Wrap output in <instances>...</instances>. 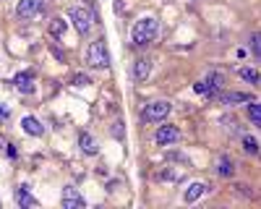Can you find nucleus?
<instances>
[{"mask_svg": "<svg viewBox=\"0 0 261 209\" xmlns=\"http://www.w3.org/2000/svg\"><path fill=\"white\" fill-rule=\"evenodd\" d=\"M157 32H160V24H157V18L146 16V18L136 21L134 32H130V42H134V45H139V47H144V45H149V42L157 37Z\"/></svg>", "mask_w": 261, "mask_h": 209, "instance_id": "f257e3e1", "label": "nucleus"}, {"mask_svg": "<svg viewBox=\"0 0 261 209\" xmlns=\"http://www.w3.org/2000/svg\"><path fill=\"white\" fill-rule=\"evenodd\" d=\"M86 63L92 68H107L110 66V55H107V45L102 39H94L89 45V53H86Z\"/></svg>", "mask_w": 261, "mask_h": 209, "instance_id": "f03ea898", "label": "nucleus"}, {"mask_svg": "<svg viewBox=\"0 0 261 209\" xmlns=\"http://www.w3.org/2000/svg\"><path fill=\"white\" fill-rule=\"evenodd\" d=\"M170 115V102H149L144 113H141V120L144 123H157V120H165Z\"/></svg>", "mask_w": 261, "mask_h": 209, "instance_id": "7ed1b4c3", "label": "nucleus"}, {"mask_svg": "<svg viewBox=\"0 0 261 209\" xmlns=\"http://www.w3.org/2000/svg\"><path fill=\"white\" fill-rule=\"evenodd\" d=\"M71 21L79 34H89L92 32V11L86 8H71Z\"/></svg>", "mask_w": 261, "mask_h": 209, "instance_id": "20e7f679", "label": "nucleus"}, {"mask_svg": "<svg viewBox=\"0 0 261 209\" xmlns=\"http://www.w3.org/2000/svg\"><path fill=\"white\" fill-rule=\"evenodd\" d=\"M220 84H222V76H220V73H212V76H206L204 81H196V84H193V92H199V94H204V97H214L217 89H220Z\"/></svg>", "mask_w": 261, "mask_h": 209, "instance_id": "39448f33", "label": "nucleus"}, {"mask_svg": "<svg viewBox=\"0 0 261 209\" xmlns=\"http://www.w3.org/2000/svg\"><path fill=\"white\" fill-rule=\"evenodd\" d=\"M42 11H45V0H21V3L16 6V13L21 18H34Z\"/></svg>", "mask_w": 261, "mask_h": 209, "instance_id": "423d86ee", "label": "nucleus"}, {"mask_svg": "<svg viewBox=\"0 0 261 209\" xmlns=\"http://www.w3.org/2000/svg\"><path fill=\"white\" fill-rule=\"evenodd\" d=\"M154 141H157L160 146L175 144V141H180V128H175V125H160L157 134H154Z\"/></svg>", "mask_w": 261, "mask_h": 209, "instance_id": "0eeeda50", "label": "nucleus"}, {"mask_svg": "<svg viewBox=\"0 0 261 209\" xmlns=\"http://www.w3.org/2000/svg\"><path fill=\"white\" fill-rule=\"evenodd\" d=\"M84 206H86L84 196H79L73 186H65L63 188V209H84Z\"/></svg>", "mask_w": 261, "mask_h": 209, "instance_id": "6e6552de", "label": "nucleus"}, {"mask_svg": "<svg viewBox=\"0 0 261 209\" xmlns=\"http://www.w3.org/2000/svg\"><path fill=\"white\" fill-rule=\"evenodd\" d=\"M13 84H16V89H18V92L32 94V92H34V73H32V71H21V73H16Z\"/></svg>", "mask_w": 261, "mask_h": 209, "instance_id": "1a4fd4ad", "label": "nucleus"}, {"mask_svg": "<svg viewBox=\"0 0 261 209\" xmlns=\"http://www.w3.org/2000/svg\"><path fill=\"white\" fill-rule=\"evenodd\" d=\"M16 201H18V206H24V209H37V206H39V201L29 194L27 186H21L18 191H16Z\"/></svg>", "mask_w": 261, "mask_h": 209, "instance_id": "9d476101", "label": "nucleus"}, {"mask_svg": "<svg viewBox=\"0 0 261 209\" xmlns=\"http://www.w3.org/2000/svg\"><path fill=\"white\" fill-rule=\"evenodd\" d=\"M21 125H24V131H27L29 136H42V134H45V128H42V123H39L34 115H27L24 120H21Z\"/></svg>", "mask_w": 261, "mask_h": 209, "instance_id": "9b49d317", "label": "nucleus"}, {"mask_svg": "<svg viewBox=\"0 0 261 209\" xmlns=\"http://www.w3.org/2000/svg\"><path fill=\"white\" fill-rule=\"evenodd\" d=\"M149 68H151V60H149V58H139V60L134 63V79H136V81H144V79L149 76Z\"/></svg>", "mask_w": 261, "mask_h": 209, "instance_id": "f8f14e48", "label": "nucleus"}, {"mask_svg": "<svg viewBox=\"0 0 261 209\" xmlns=\"http://www.w3.org/2000/svg\"><path fill=\"white\" fill-rule=\"evenodd\" d=\"M206 188H209L206 183H191V186H188V191H186V201L193 204L196 199H201V196L206 194Z\"/></svg>", "mask_w": 261, "mask_h": 209, "instance_id": "ddd939ff", "label": "nucleus"}, {"mask_svg": "<svg viewBox=\"0 0 261 209\" xmlns=\"http://www.w3.org/2000/svg\"><path fill=\"white\" fill-rule=\"evenodd\" d=\"M79 144H81V149H84L86 154H97V149H99L92 134H81V136H79Z\"/></svg>", "mask_w": 261, "mask_h": 209, "instance_id": "4468645a", "label": "nucleus"}, {"mask_svg": "<svg viewBox=\"0 0 261 209\" xmlns=\"http://www.w3.org/2000/svg\"><path fill=\"white\" fill-rule=\"evenodd\" d=\"M220 99H222L225 104H232V102H251L253 97H251V94H243V92H222Z\"/></svg>", "mask_w": 261, "mask_h": 209, "instance_id": "2eb2a0df", "label": "nucleus"}, {"mask_svg": "<svg viewBox=\"0 0 261 209\" xmlns=\"http://www.w3.org/2000/svg\"><path fill=\"white\" fill-rule=\"evenodd\" d=\"M217 173H220L222 178H230V175L235 173L232 160H230V157H220V160H217Z\"/></svg>", "mask_w": 261, "mask_h": 209, "instance_id": "dca6fc26", "label": "nucleus"}, {"mask_svg": "<svg viewBox=\"0 0 261 209\" xmlns=\"http://www.w3.org/2000/svg\"><path fill=\"white\" fill-rule=\"evenodd\" d=\"M248 118H251L253 125H261V104L253 102V99H251V104H248Z\"/></svg>", "mask_w": 261, "mask_h": 209, "instance_id": "f3484780", "label": "nucleus"}, {"mask_svg": "<svg viewBox=\"0 0 261 209\" xmlns=\"http://www.w3.org/2000/svg\"><path fill=\"white\" fill-rule=\"evenodd\" d=\"M241 79L248 81V84H258V73H256V68H241Z\"/></svg>", "mask_w": 261, "mask_h": 209, "instance_id": "a211bd4d", "label": "nucleus"}, {"mask_svg": "<svg viewBox=\"0 0 261 209\" xmlns=\"http://www.w3.org/2000/svg\"><path fill=\"white\" fill-rule=\"evenodd\" d=\"M243 149H248L251 154H256L258 152V141L253 136H243Z\"/></svg>", "mask_w": 261, "mask_h": 209, "instance_id": "6ab92c4d", "label": "nucleus"}, {"mask_svg": "<svg viewBox=\"0 0 261 209\" xmlns=\"http://www.w3.org/2000/svg\"><path fill=\"white\" fill-rule=\"evenodd\" d=\"M50 32L55 34V37H60L63 32H65V24H63V18H55L53 24H50Z\"/></svg>", "mask_w": 261, "mask_h": 209, "instance_id": "aec40b11", "label": "nucleus"}, {"mask_svg": "<svg viewBox=\"0 0 261 209\" xmlns=\"http://www.w3.org/2000/svg\"><path fill=\"white\" fill-rule=\"evenodd\" d=\"M73 84H76V87H89L92 79H89V76H84V73H76V76H73Z\"/></svg>", "mask_w": 261, "mask_h": 209, "instance_id": "412c9836", "label": "nucleus"}, {"mask_svg": "<svg viewBox=\"0 0 261 209\" xmlns=\"http://www.w3.org/2000/svg\"><path fill=\"white\" fill-rule=\"evenodd\" d=\"M251 50H253V55H256V58L261 55V39H258V34H253V37H251Z\"/></svg>", "mask_w": 261, "mask_h": 209, "instance_id": "4be33fe9", "label": "nucleus"}, {"mask_svg": "<svg viewBox=\"0 0 261 209\" xmlns=\"http://www.w3.org/2000/svg\"><path fill=\"white\" fill-rule=\"evenodd\" d=\"M113 136L115 139H123V123H115L113 125Z\"/></svg>", "mask_w": 261, "mask_h": 209, "instance_id": "5701e85b", "label": "nucleus"}, {"mask_svg": "<svg viewBox=\"0 0 261 209\" xmlns=\"http://www.w3.org/2000/svg\"><path fill=\"white\" fill-rule=\"evenodd\" d=\"M3 118H8V110H6V108H0V120H3Z\"/></svg>", "mask_w": 261, "mask_h": 209, "instance_id": "b1692460", "label": "nucleus"}]
</instances>
